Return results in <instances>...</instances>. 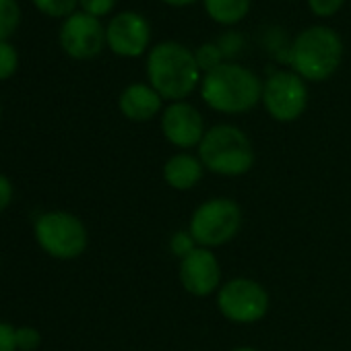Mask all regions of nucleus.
Masks as SVG:
<instances>
[{"mask_svg":"<svg viewBox=\"0 0 351 351\" xmlns=\"http://www.w3.org/2000/svg\"><path fill=\"white\" fill-rule=\"evenodd\" d=\"M151 87L165 99L180 101L189 97L201 79L195 54L178 42L157 44L147 60Z\"/></svg>","mask_w":351,"mask_h":351,"instance_id":"obj_1","label":"nucleus"},{"mask_svg":"<svg viewBox=\"0 0 351 351\" xmlns=\"http://www.w3.org/2000/svg\"><path fill=\"white\" fill-rule=\"evenodd\" d=\"M201 95L205 104L217 112L242 114L263 99V83L250 69L223 62L205 75Z\"/></svg>","mask_w":351,"mask_h":351,"instance_id":"obj_2","label":"nucleus"},{"mask_svg":"<svg viewBox=\"0 0 351 351\" xmlns=\"http://www.w3.org/2000/svg\"><path fill=\"white\" fill-rule=\"evenodd\" d=\"M199 159L211 173L238 178L254 167V147L242 128L217 124L205 132L199 145Z\"/></svg>","mask_w":351,"mask_h":351,"instance_id":"obj_3","label":"nucleus"},{"mask_svg":"<svg viewBox=\"0 0 351 351\" xmlns=\"http://www.w3.org/2000/svg\"><path fill=\"white\" fill-rule=\"evenodd\" d=\"M343 44L341 38L328 27H310L302 32L289 52V62L302 79L324 81L341 64Z\"/></svg>","mask_w":351,"mask_h":351,"instance_id":"obj_4","label":"nucleus"},{"mask_svg":"<svg viewBox=\"0 0 351 351\" xmlns=\"http://www.w3.org/2000/svg\"><path fill=\"white\" fill-rule=\"evenodd\" d=\"M242 221V209L234 199L215 197L195 209L189 232L201 248H217L240 234Z\"/></svg>","mask_w":351,"mask_h":351,"instance_id":"obj_5","label":"nucleus"},{"mask_svg":"<svg viewBox=\"0 0 351 351\" xmlns=\"http://www.w3.org/2000/svg\"><path fill=\"white\" fill-rule=\"evenodd\" d=\"M36 240L50 256L71 261L85 252L87 230L79 217L64 211H52L36 221Z\"/></svg>","mask_w":351,"mask_h":351,"instance_id":"obj_6","label":"nucleus"},{"mask_svg":"<svg viewBox=\"0 0 351 351\" xmlns=\"http://www.w3.org/2000/svg\"><path fill=\"white\" fill-rule=\"evenodd\" d=\"M269 291L250 277H234L221 283L217 291V308L221 316L236 324H254L269 312Z\"/></svg>","mask_w":351,"mask_h":351,"instance_id":"obj_7","label":"nucleus"},{"mask_svg":"<svg viewBox=\"0 0 351 351\" xmlns=\"http://www.w3.org/2000/svg\"><path fill=\"white\" fill-rule=\"evenodd\" d=\"M263 104L277 122L298 120L308 106V89L304 79L289 71L273 73L263 85Z\"/></svg>","mask_w":351,"mask_h":351,"instance_id":"obj_8","label":"nucleus"},{"mask_svg":"<svg viewBox=\"0 0 351 351\" xmlns=\"http://www.w3.org/2000/svg\"><path fill=\"white\" fill-rule=\"evenodd\" d=\"M178 279L195 298H207L221 287V267L211 248H197L180 261Z\"/></svg>","mask_w":351,"mask_h":351,"instance_id":"obj_9","label":"nucleus"},{"mask_svg":"<svg viewBox=\"0 0 351 351\" xmlns=\"http://www.w3.org/2000/svg\"><path fill=\"white\" fill-rule=\"evenodd\" d=\"M161 132L173 147L193 149L201 145L207 130L203 116L195 106L186 101H173L161 114Z\"/></svg>","mask_w":351,"mask_h":351,"instance_id":"obj_10","label":"nucleus"},{"mask_svg":"<svg viewBox=\"0 0 351 351\" xmlns=\"http://www.w3.org/2000/svg\"><path fill=\"white\" fill-rule=\"evenodd\" d=\"M104 42L106 34L101 29V23L97 21V17H91L87 13L71 15L60 29V44L64 52L79 60L97 56L104 48Z\"/></svg>","mask_w":351,"mask_h":351,"instance_id":"obj_11","label":"nucleus"},{"mask_svg":"<svg viewBox=\"0 0 351 351\" xmlns=\"http://www.w3.org/2000/svg\"><path fill=\"white\" fill-rule=\"evenodd\" d=\"M106 40L116 54L138 56L149 44V23L136 13H120L110 21Z\"/></svg>","mask_w":351,"mask_h":351,"instance_id":"obj_12","label":"nucleus"},{"mask_svg":"<svg viewBox=\"0 0 351 351\" xmlns=\"http://www.w3.org/2000/svg\"><path fill=\"white\" fill-rule=\"evenodd\" d=\"M205 173V165L199 157L191 155V153H176L171 155L165 163H163V169H161V176H163V182L173 189V191H180V193H186V191H193Z\"/></svg>","mask_w":351,"mask_h":351,"instance_id":"obj_13","label":"nucleus"},{"mask_svg":"<svg viewBox=\"0 0 351 351\" xmlns=\"http://www.w3.org/2000/svg\"><path fill=\"white\" fill-rule=\"evenodd\" d=\"M161 95L143 83H134L128 85L122 93H120V112L132 120V122H147L151 120L159 110H161Z\"/></svg>","mask_w":351,"mask_h":351,"instance_id":"obj_14","label":"nucleus"},{"mask_svg":"<svg viewBox=\"0 0 351 351\" xmlns=\"http://www.w3.org/2000/svg\"><path fill=\"white\" fill-rule=\"evenodd\" d=\"M205 9L217 23L232 25L246 17L250 11V0H205Z\"/></svg>","mask_w":351,"mask_h":351,"instance_id":"obj_15","label":"nucleus"},{"mask_svg":"<svg viewBox=\"0 0 351 351\" xmlns=\"http://www.w3.org/2000/svg\"><path fill=\"white\" fill-rule=\"evenodd\" d=\"M21 13L17 0H0V42L9 38L19 25Z\"/></svg>","mask_w":351,"mask_h":351,"instance_id":"obj_16","label":"nucleus"},{"mask_svg":"<svg viewBox=\"0 0 351 351\" xmlns=\"http://www.w3.org/2000/svg\"><path fill=\"white\" fill-rule=\"evenodd\" d=\"M197 248H199V244H197V240L193 238V234L189 230L186 232L184 230H178V232H173L171 238H169V250H171L173 256H178L180 261L186 258Z\"/></svg>","mask_w":351,"mask_h":351,"instance_id":"obj_17","label":"nucleus"},{"mask_svg":"<svg viewBox=\"0 0 351 351\" xmlns=\"http://www.w3.org/2000/svg\"><path fill=\"white\" fill-rule=\"evenodd\" d=\"M195 58H197L199 69L205 71V73H211L213 69H217L219 64H223V62H221L223 54H221V50H219L217 44H205V46H201V48L197 50Z\"/></svg>","mask_w":351,"mask_h":351,"instance_id":"obj_18","label":"nucleus"},{"mask_svg":"<svg viewBox=\"0 0 351 351\" xmlns=\"http://www.w3.org/2000/svg\"><path fill=\"white\" fill-rule=\"evenodd\" d=\"M36 7L52 17H64L71 15L77 7V0H34Z\"/></svg>","mask_w":351,"mask_h":351,"instance_id":"obj_19","label":"nucleus"},{"mask_svg":"<svg viewBox=\"0 0 351 351\" xmlns=\"http://www.w3.org/2000/svg\"><path fill=\"white\" fill-rule=\"evenodd\" d=\"M17 71V52L11 44L0 42V81L9 79Z\"/></svg>","mask_w":351,"mask_h":351,"instance_id":"obj_20","label":"nucleus"},{"mask_svg":"<svg viewBox=\"0 0 351 351\" xmlns=\"http://www.w3.org/2000/svg\"><path fill=\"white\" fill-rule=\"evenodd\" d=\"M15 339H17V349L19 351H36L40 347V343H42V335L34 326H21V328H17Z\"/></svg>","mask_w":351,"mask_h":351,"instance_id":"obj_21","label":"nucleus"},{"mask_svg":"<svg viewBox=\"0 0 351 351\" xmlns=\"http://www.w3.org/2000/svg\"><path fill=\"white\" fill-rule=\"evenodd\" d=\"M308 3H310V9H312L314 15L330 17V15H335L343 7L345 0H308Z\"/></svg>","mask_w":351,"mask_h":351,"instance_id":"obj_22","label":"nucleus"},{"mask_svg":"<svg viewBox=\"0 0 351 351\" xmlns=\"http://www.w3.org/2000/svg\"><path fill=\"white\" fill-rule=\"evenodd\" d=\"M81 7L85 9L87 15L91 17H101V15H108L114 5H116V0H79Z\"/></svg>","mask_w":351,"mask_h":351,"instance_id":"obj_23","label":"nucleus"},{"mask_svg":"<svg viewBox=\"0 0 351 351\" xmlns=\"http://www.w3.org/2000/svg\"><path fill=\"white\" fill-rule=\"evenodd\" d=\"M17 328L7 322H0V351H17Z\"/></svg>","mask_w":351,"mask_h":351,"instance_id":"obj_24","label":"nucleus"},{"mask_svg":"<svg viewBox=\"0 0 351 351\" xmlns=\"http://www.w3.org/2000/svg\"><path fill=\"white\" fill-rule=\"evenodd\" d=\"M242 38L240 36H236V34H228V36H223L221 38V42L217 44L219 46V50H221V54L223 56H228V58H232L234 54H238L240 50H242Z\"/></svg>","mask_w":351,"mask_h":351,"instance_id":"obj_25","label":"nucleus"},{"mask_svg":"<svg viewBox=\"0 0 351 351\" xmlns=\"http://www.w3.org/2000/svg\"><path fill=\"white\" fill-rule=\"evenodd\" d=\"M11 199H13V186L7 176L0 173V213L11 205Z\"/></svg>","mask_w":351,"mask_h":351,"instance_id":"obj_26","label":"nucleus"},{"mask_svg":"<svg viewBox=\"0 0 351 351\" xmlns=\"http://www.w3.org/2000/svg\"><path fill=\"white\" fill-rule=\"evenodd\" d=\"M167 5H173V7H180V5H189V3H195V0H163Z\"/></svg>","mask_w":351,"mask_h":351,"instance_id":"obj_27","label":"nucleus"},{"mask_svg":"<svg viewBox=\"0 0 351 351\" xmlns=\"http://www.w3.org/2000/svg\"><path fill=\"white\" fill-rule=\"evenodd\" d=\"M232 351H258L256 347H248V345H242V347H236V349H232Z\"/></svg>","mask_w":351,"mask_h":351,"instance_id":"obj_28","label":"nucleus"}]
</instances>
